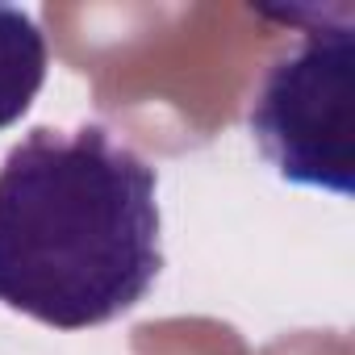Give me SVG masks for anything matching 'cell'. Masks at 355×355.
<instances>
[{"instance_id": "1", "label": "cell", "mask_w": 355, "mask_h": 355, "mask_svg": "<svg viewBox=\"0 0 355 355\" xmlns=\"http://www.w3.org/2000/svg\"><path fill=\"white\" fill-rule=\"evenodd\" d=\"M163 272L159 175L105 125H38L0 163V305L55 330L130 313Z\"/></svg>"}, {"instance_id": "2", "label": "cell", "mask_w": 355, "mask_h": 355, "mask_svg": "<svg viewBox=\"0 0 355 355\" xmlns=\"http://www.w3.org/2000/svg\"><path fill=\"white\" fill-rule=\"evenodd\" d=\"M259 13L297 26L301 38L268 63L247 109V130L280 180L351 197L355 9L288 5Z\"/></svg>"}, {"instance_id": "3", "label": "cell", "mask_w": 355, "mask_h": 355, "mask_svg": "<svg viewBox=\"0 0 355 355\" xmlns=\"http://www.w3.org/2000/svg\"><path fill=\"white\" fill-rule=\"evenodd\" d=\"M46 67L51 46L42 26L17 5H0V130L30 113L46 84Z\"/></svg>"}]
</instances>
